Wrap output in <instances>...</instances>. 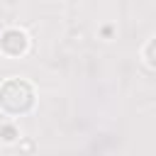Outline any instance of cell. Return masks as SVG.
<instances>
[{
	"label": "cell",
	"instance_id": "cell-1",
	"mask_svg": "<svg viewBox=\"0 0 156 156\" xmlns=\"http://www.w3.org/2000/svg\"><path fill=\"white\" fill-rule=\"evenodd\" d=\"M0 107L7 115H27L34 107V88L22 78H7L0 85Z\"/></svg>",
	"mask_w": 156,
	"mask_h": 156
},
{
	"label": "cell",
	"instance_id": "cell-2",
	"mask_svg": "<svg viewBox=\"0 0 156 156\" xmlns=\"http://www.w3.org/2000/svg\"><path fill=\"white\" fill-rule=\"evenodd\" d=\"M27 49H29V39H27V34L22 29L10 27V29H5L0 34V51L5 56H22Z\"/></svg>",
	"mask_w": 156,
	"mask_h": 156
},
{
	"label": "cell",
	"instance_id": "cell-4",
	"mask_svg": "<svg viewBox=\"0 0 156 156\" xmlns=\"http://www.w3.org/2000/svg\"><path fill=\"white\" fill-rule=\"evenodd\" d=\"M0 136H2L5 141H15V139H17V129H15L12 124H5V127L0 129Z\"/></svg>",
	"mask_w": 156,
	"mask_h": 156
},
{
	"label": "cell",
	"instance_id": "cell-3",
	"mask_svg": "<svg viewBox=\"0 0 156 156\" xmlns=\"http://www.w3.org/2000/svg\"><path fill=\"white\" fill-rule=\"evenodd\" d=\"M144 58H146V63H149L151 68H156V37L146 41V46H144Z\"/></svg>",
	"mask_w": 156,
	"mask_h": 156
}]
</instances>
